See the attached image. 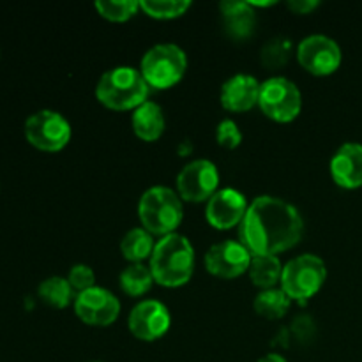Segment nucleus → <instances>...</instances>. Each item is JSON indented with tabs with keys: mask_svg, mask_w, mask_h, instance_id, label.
Segmentation results:
<instances>
[{
	"mask_svg": "<svg viewBox=\"0 0 362 362\" xmlns=\"http://www.w3.org/2000/svg\"><path fill=\"white\" fill-rule=\"evenodd\" d=\"M304 233L300 212L276 197H258L239 226L240 243L251 255H276L296 246Z\"/></svg>",
	"mask_w": 362,
	"mask_h": 362,
	"instance_id": "f257e3e1",
	"label": "nucleus"
},
{
	"mask_svg": "<svg viewBox=\"0 0 362 362\" xmlns=\"http://www.w3.org/2000/svg\"><path fill=\"white\" fill-rule=\"evenodd\" d=\"M152 278L166 288H179L191 279L194 271V251L189 239L180 233L161 237L151 257Z\"/></svg>",
	"mask_w": 362,
	"mask_h": 362,
	"instance_id": "f03ea898",
	"label": "nucleus"
},
{
	"mask_svg": "<svg viewBox=\"0 0 362 362\" xmlns=\"http://www.w3.org/2000/svg\"><path fill=\"white\" fill-rule=\"evenodd\" d=\"M151 87L140 69L131 66H117L103 73L95 85V98L106 108L115 112L136 110L148 98Z\"/></svg>",
	"mask_w": 362,
	"mask_h": 362,
	"instance_id": "7ed1b4c3",
	"label": "nucleus"
},
{
	"mask_svg": "<svg viewBox=\"0 0 362 362\" xmlns=\"http://www.w3.org/2000/svg\"><path fill=\"white\" fill-rule=\"evenodd\" d=\"M138 218L152 235L165 237L175 233L184 218L182 200L177 191L165 186H154L141 194Z\"/></svg>",
	"mask_w": 362,
	"mask_h": 362,
	"instance_id": "20e7f679",
	"label": "nucleus"
},
{
	"mask_svg": "<svg viewBox=\"0 0 362 362\" xmlns=\"http://www.w3.org/2000/svg\"><path fill=\"white\" fill-rule=\"evenodd\" d=\"M187 69L186 52L173 42H161L147 49L140 71L151 88L165 90L182 80Z\"/></svg>",
	"mask_w": 362,
	"mask_h": 362,
	"instance_id": "39448f33",
	"label": "nucleus"
},
{
	"mask_svg": "<svg viewBox=\"0 0 362 362\" xmlns=\"http://www.w3.org/2000/svg\"><path fill=\"white\" fill-rule=\"evenodd\" d=\"M327 279V265L317 255H300L283 265L281 290L290 300L306 303L320 292Z\"/></svg>",
	"mask_w": 362,
	"mask_h": 362,
	"instance_id": "423d86ee",
	"label": "nucleus"
},
{
	"mask_svg": "<svg viewBox=\"0 0 362 362\" xmlns=\"http://www.w3.org/2000/svg\"><path fill=\"white\" fill-rule=\"evenodd\" d=\"M258 106L269 119L276 122H290L303 108L299 87L285 76H272L260 85Z\"/></svg>",
	"mask_w": 362,
	"mask_h": 362,
	"instance_id": "0eeeda50",
	"label": "nucleus"
},
{
	"mask_svg": "<svg viewBox=\"0 0 362 362\" xmlns=\"http://www.w3.org/2000/svg\"><path fill=\"white\" fill-rule=\"evenodd\" d=\"M71 124L55 110H39L25 120V138L42 152H59L69 144Z\"/></svg>",
	"mask_w": 362,
	"mask_h": 362,
	"instance_id": "6e6552de",
	"label": "nucleus"
},
{
	"mask_svg": "<svg viewBox=\"0 0 362 362\" xmlns=\"http://www.w3.org/2000/svg\"><path fill=\"white\" fill-rule=\"evenodd\" d=\"M297 60L308 73L315 76H329L341 66L343 53L338 42L324 34L304 37L297 46Z\"/></svg>",
	"mask_w": 362,
	"mask_h": 362,
	"instance_id": "1a4fd4ad",
	"label": "nucleus"
},
{
	"mask_svg": "<svg viewBox=\"0 0 362 362\" xmlns=\"http://www.w3.org/2000/svg\"><path fill=\"white\" fill-rule=\"evenodd\" d=\"M219 186L218 166L209 159L187 163L177 175V194L186 202H209Z\"/></svg>",
	"mask_w": 362,
	"mask_h": 362,
	"instance_id": "9d476101",
	"label": "nucleus"
},
{
	"mask_svg": "<svg viewBox=\"0 0 362 362\" xmlns=\"http://www.w3.org/2000/svg\"><path fill=\"white\" fill-rule=\"evenodd\" d=\"M74 313L92 327H108L119 318L120 303L110 290L94 286L80 292L74 299Z\"/></svg>",
	"mask_w": 362,
	"mask_h": 362,
	"instance_id": "9b49d317",
	"label": "nucleus"
},
{
	"mask_svg": "<svg viewBox=\"0 0 362 362\" xmlns=\"http://www.w3.org/2000/svg\"><path fill=\"white\" fill-rule=\"evenodd\" d=\"M251 258L253 255L243 243L223 240L209 247L205 253V269L216 278L233 279L250 271Z\"/></svg>",
	"mask_w": 362,
	"mask_h": 362,
	"instance_id": "f8f14e48",
	"label": "nucleus"
},
{
	"mask_svg": "<svg viewBox=\"0 0 362 362\" xmlns=\"http://www.w3.org/2000/svg\"><path fill=\"white\" fill-rule=\"evenodd\" d=\"M127 325L134 338L141 341H156L168 332L172 325V315L163 303L147 299L138 303L131 310Z\"/></svg>",
	"mask_w": 362,
	"mask_h": 362,
	"instance_id": "ddd939ff",
	"label": "nucleus"
},
{
	"mask_svg": "<svg viewBox=\"0 0 362 362\" xmlns=\"http://www.w3.org/2000/svg\"><path fill=\"white\" fill-rule=\"evenodd\" d=\"M247 207L250 205H247L246 197L240 191L233 189V187H225V189H219L207 202L205 218H207L209 225L214 226L216 230H230L237 225L240 226Z\"/></svg>",
	"mask_w": 362,
	"mask_h": 362,
	"instance_id": "4468645a",
	"label": "nucleus"
},
{
	"mask_svg": "<svg viewBox=\"0 0 362 362\" xmlns=\"http://www.w3.org/2000/svg\"><path fill=\"white\" fill-rule=\"evenodd\" d=\"M332 180L343 189L362 187V145L357 141H346L331 159Z\"/></svg>",
	"mask_w": 362,
	"mask_h": 362,
	"instance_id": "2eb2a0df",
	"label": "nucleus"
},
{
	"mask_svg": "<svg viewBox=\"0 0 362 362\" xmlns=\"http://www.w3.org/2000/svg\"><path fill=\"white\" fill-rule=\"evenodd\" d=\"M260 85V81L251 74H233L221 87L219 99H221L223 108L228 110V112H247V110H251L255 105H258Z\"/></svg>",
	"mask_w": 362,
	"mask_h": 362,
	"instance_id": "dca6fc26",
	"label": "nucleus"
},
{
	"mask_svg": "<svg viewBox=\"0 0 362 362\" xmlns=\"http://www.w3.org/2000/svg\"><path fill=\"white\" fill-rule=\"evenodd\" d=\"M223 27L230 37L243 41L247 39L257 25V13L250 2H237V0H225L219 4Z\"/></svg>",
	"mask_w": 362,
	"mask_h": 362,
	"instance_id": "f3484780",
	"label": "nucleus"
},
{
	"mask_svg": "<svg viewBox=\"0 0 362 362\" xmlns=\"http://www.w3.org/2000/svg\"><path fill=\"white\" fill-rule=\"evenodd\" d=\"M134 134L144 141H156L165 133L166 119L161 106L154 101H145L133 112L131 119Z\"/></svg>",
	"mask_w": 362,
	"mask_h": 362,
	"instance_id": "a211bd4d",
	"label": "nucleus"
},
{
	"mask_svg": "<svg viewBox=\"0 0 362 362\" xmlns=\"http://www.w3.org/2000/svg\"><path fill=\"white\" fill-rule=\"evenodd\" d=\"M250 278L262 290L274 288L281 281L283 265L276 255H253L250 265Z\"/></svg>",
	"mask_w": 362,
	"mask_h": 362,
	"instance_id": "6ab92c4d",
	"label": "nucleus"
},
{
	"mask_svg": "<svg viewBox=\"0 0 362 362\" xmlns=\"http://www.w3.org/2000/svg\"><path fill=\"white\" fill-rule=\"evenodd\" d=\"M154 239L152 233L145 228H133L122 237L120 240V251L122 257L131 264H141L145 258L152 257L154 251Z\"/></svg>",
	"mask_w": 362,
	"mask_h": 362,
	"instance_id": "aec40b11",
	"label": "nucleus"
},
{
	"mask_svg": "<svg viewBox=\"0 0 362 362\" xmlns=\"http://www.w3.org/2000/svg\"><path fill=\"white\" fill-rule=\"evenodd\" d=\"M253 306L260 317L267 318V320H279V318H283L288 313L292 300L281 288H269L262 290L255 297Z\"/></svg>",
	"mask_w": 362,
	"mask_h": 362,
	"instance_id": "412c9836",
	"label": "nucleus"
},
{
	"mask_svg": "<svg viewBox=\"0 0 362 362\" xmlns=\"http://www.w3.org/2000/svg\"><path fill=\"white\" fill-rule=\"evenodd\" d=\"M119 283L124 293L131 297H140L152 288L154 278H152L151 269L145 267L144 264H131L120 272Z\"/></svg>",
	"mask_w": 362,
	"mask_h": 362,
	"instance_id": "4be33fe9",
	"label": "nucleus"
},
{
	"mask_svg": "<svg viewBox=\"0 0 362 362\" xmlns=\"http://www.w3.org/2000/svg\"><path fill=\"white\" fill-rule=\"evenodd\" d=\"M39 297L41 300H45L48 306L59 308V310H64L67 304L73 299V286L69 285L67 278H60V276H52V278L45 279V281L39 285L37 288Z\"/></svg>",
	"mask_w": 362,
	"mask_h": 362,
	"instance_id": "5701e85b",
	"label": "nucleus"
},
{
	"mask_svg": "<svg viewBox=\"0 0 362 362\" xmlns=\"http://www.w3.org/2000/svg\"><path fill=\"white\" fill-rule=\"evenodd\" d=\"M292 41L288 37H272L262 46V64L269 69H279V67L285 66L286 62L292 57Z\"/></svg>",
	"mask_w": 362,
	"mask_h": 362,
	"instance_id": "b1692460",
	"label": "nucleus"
},
{
	"mask_svg": "<svg viewBox=\"0 0 362 362\" xmlns=\"http://www.w3.org/2000/svg\"><path fill=\"white\" fill-rule=\"evenodd\" d=\"M191 7L189 0H141L140 9L156 20H173Z\"/></svg>",
	"mask_w": 362,
	"mask_h": 362,
	"instance_id": "393cba45",
	"label": "nucleus"
},
{
	"mask_svg": "<svg viewBox=\"0 0 362 362\" xmlns=\"http://www.w3.org/2000/svg\"><path fill=\"white\" fill-rule=\"evenodd\" d=\"M98 13L110 21H126L140 9L138 0H98L94 4Z\"/></svg>",
	"mask_w": 362,
	"mask_h": 362,
	"instance_id": "a878e982",
	"label": "nucleus"
},
{
	"mask_svg": "<svg viewBox=\"0 0 362 362\" xmlns=\"http://www.w3.org/2000/svg\"><path fill=\"white\" fill-rule=\"evenodd\" d=\"M216 140H218V144L221 147L233 151V148H237L243 144V133H240L239 126L232 119H225L218 124Z\"/></svg>",
	"mask_w": 362,
	"mask_h": 362,
	"instance_id": "bb28decb",
	"label": "nucleus"
},
{
	"mask_svg": "<svg viewBox=\"0 0 362 362\" xmlns=\"http://www.w3.org/2000/svg\"><path fill=\"white\" fill-rule=\"evenodd\" d=\"M67 281L73 286L74 292H85V290H90L95 286V274L88 265L85 264H76L71 267L69 276H67Z\"/></svg>",
	"mask_w": 362,
	"mask_h": 362,
	"instance_id": "cd10ccee",
	"label": "nucleus"
},
{
	"mask_svg": "<svg viewBox=\"0 0 362 362\" xmlns=\"http://www.w3.org/2000/svg\"><path fill=\"white\" fill-rule=\"evenodd\" d=\"M292 325H293L292 331L296 332L297 338H306V339H310L311 336H313L315 325H313V320H311L310 317H304V315H303V317L296 318Z\"/></svg>",
	"mask_w": 362,
	"mask_h": 362,
	"instance_id": "c85d7f7f",
	"label": "nucleus"
},
{
	"mask_svg": "<svg viewBox=\"0 0 362 362\" xmlns=\"http://www.w3.org/2000/svg\"><path fill=\"white\" fill-rule=\"evenodd\" d=\"M318 6H320L318 0H290L288 2L290 11H293L297 14H310Z\"/></svg>",
	"mask_w": 362,
	"mask_h": 362,
	"instance_id": "c756f323",
	"label": "nucleus"
},
{
	"mask_svg": "<svg viewBox=\"0 0 362 362\" xmlns=\"http://www.w3.org/2000/svg\"><path fill=\"white\" fill-rule=\"evenodd\" d=\"M258 362H288V361H286L283 356H279V354H267V356H264L262 359H258Z\"/></svg>",
	"mask_w": 362,
	"mask_h": 362,
	"instance_id": "7c9ffc66",
	"label": "nucleus"
},
{
	"mask_svg": "<svg viewBox=\"0 0 362 362\" xmlns=\"http://www.w3.org/2000/svg\"><path fill=\"white\" fill-rule=\"evenodd\" d=\"M177 151H179L180 156H189L191 152H193V145H191L189 140H184L182 144L179 145V148H177Z\"/></svg>",
	"mask_w": 362,
	"mask_h": 362,
	"instance_id": "2f4dec72",
	"label": "nucleus"
},
{
	"mask_svg": "<svg viewBox=\"0 0 362 362\" xmlns=\"http://www.w3.org/2000/svg\"><path fill=\"white\" fill-rule=\"evenodd\" d=\"M94 362H99V361H94Z\"/></svg>",
	"mask_w": 362,
	"mask_h": 362,
	"instance_id": "473e14b6",
	"label": "nucleus"
}]
</instances>
